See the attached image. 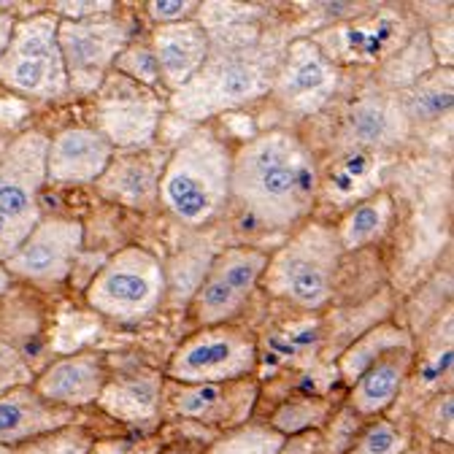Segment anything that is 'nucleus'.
<instances>
[{
	"label": "nucleus",
	"mask_w": 454,
	"mask_h": 454,
	"mask_svg": "<svg viewBox=\"0 0 454 454\" xmlns=\"http://www.w3.org/2000/svg\"><path fill=\"white\" fill-rule=\"evenodd\" d=\"M90 454H152V449L141 441H95Z\"/></svg>",
	"instance_id": "473e14b6"
},
{
	"label": "nucleus",
	"mask_w": 454,
	"mask_h": 454,
	"mask_svg": "<svg viewBox=\"0 0 454 454\" xmlns=\"http://www.w3.org/2000/svg\"><path fill=\"white\" fill-rule=\"evenodd\" d=\"M157 454H203V451L195 449L192 443H174V446H168V449H160Z\"/></svg>",
	"instance_id": "f704fd0d"
},
{
	"label": "nucleus",
	"mask_w": 454,
	"mask_h": 454,
	"mask_svg": "<svg viewBox=\"0 0 454 454\" xmlns=\"http://www.w3.org/2000/svg\"><path fill=\"white\" fill-rule=\"evenodd\" d=\"M57 22L60 20L51 12H38L17 22L6 51L0 54V84L33 100H60L71 92Z\"/></svg>",
	"instance_id": "423d86ee"
},
{
	"label": "nucleus",
	"mask_w": 454,
	"mask_h": 454,
	"mask_svg": "<svg viewBox=\"0 0 454 454\" xmlns=\"http://www.w3.org/2000/svg\"><path fill=\"white\" fill-rule=\"evenodd\" d=\"M395 216V203L387 192L371 195L365 200H360L357 206H352L340 224L335 227L338 244L344 252H355V249H365L373 241H379L387 227L392 224Z\"/></svg>",
	"instance_id": "4be33fe9"
},
{
	"label": "nucleus",
	"mask_w": 454,
	"mask_h": 454,
	"mask_svg": "<svg viewBox=\"0 0 454 454\" xmlns=\"http://www.w3.org/2000/svg\"><path fill=\"white\" fill-rule=\"evenodd\" d=\"M0 454H14V449H12V446H4V443H0Z\"/></svg>",
	"instance_id": "e433bc0d"
},
{
	"label": "nucleus",
	"mask_w": 454,
	"mask_h": 454,
	"mask_svg": "<svg viewBox=\"0 0 454 454\" xmlns=\"http://www.w3.org/2000/svg\"><path fill=\"white\" fill-rule=\"evenodd\" d=\"M165 103L154 90H146L130 79L120 82L108 76L98 90L95 130L114 146V152L149 149L162 120Z\"/></svg>",
	"instance_id": "9b49d317"
},
{
	"label": "nucleus",
	"mask_w": 454,
	"mask_h": 454,
	"mask_svg": "<svg viewBox=\"0 0 454 454\" xmlns=\"http://www.w3.org/2000/svg\"><path fill=\"white\" fill-rule=\"evenodd\" d=\"M257 401V384L249 379L224 384H174L162 387V409L206 425H247Z\"/></svg>",
	"instance_id": "4468645a"
},
{
	"label": "nucleus",
	"mask_w": 454,
	"mask_h": 454,
	"mask_svg": "<svg viewBox=\"0 0 454 454\" xmlns=\"http://www.w3.org/2000/svg\"><path fill=\"white\" fill-rule=\"evenodd\" d=\"M92 443H95L92 433L74 422L60 430H51L20 443L14 454H90Z\"/></svg>",
	"instance_id": "cd10ccee"
},
{
	"label": "nucleus",
	"mask_w": 454,
	"mask_h": 454,
	"mask_svg": "<svg viewBox=\"0 0 454 454\" xmlns=\"http://www.w3.org/2000/svg\"><path fill=\"white\" fill-rule=\"evenodd\" d=\"M98 406L128 425L152 422L162 409V379L157 373H141L106 384L98 397Z\"/></svg>",
	"instance_id": "412c9836"
},
{
	"label": "nucleus",
	"mask_w": 454,
	"mask_h": 454,
	"mask_svg": "<svg viewBox=\"0 0 454 454\" xmlns=\"http://www.w3.org/2000/svg\"><path fill=\"white\" fill-rule=\"evenodd\" d=\"M257 368V340L249 330L214 325L184 338L165 376L174 384H224L249 379Z\"/></svg>",
	"instance_id": "6e6552de"
},
{
	"label": "nucleus",
	"mask_w": 454,
	"mask_h": 454,
	"mask_svg": "<svg viewBox=\"0 0 454 454\" xmlns=\"http://www.w3.org/2000/svg\"><path fill=\"white\" fill-rule=\"evenodd\" d=\"M397 106L406 125H430L443 120L451 111V71L441 68L419 76Z\"/></svg>",
	"instance_id": "b1692460"
},
{
	"label": "nucleus",
	"mask_w": 454,
	"mask_h": 454,
	"mask_svg": "<svg viewBox=\"0 0 454 454\" xmlns=\"http://www.w3.org/2000/svg\"><path fill=\"white\" fill-rule=\"evenodd\" d=\"M149 46L154 51L162 87L174 95L206 63L208 46H211V30L198 20L174 22V25H157L154 33H152Z\"/></svg>",
	"instance_id": "dca6fc26"
},
{
	"label": "nucleus",
	"mask_w": 454,
	"mask_h": 454,
	"mask_svg": "<svg viewBox=\"0 0 454 454\" xmlns=\"http://www.w3.org/2000/svg\"><path fill=\"white\" fill-rule=\"evenodd\" d=\"M14 27H17V20H14L12 14H6V12H0V54L6 51V46H9V41H12Z\"/></svg>",
	"instance_id": "72a5a7b5"
},
{
	"label": "nucleus",
	"mask_w": 454,
	"mask_h": 454,
	"mask_svg": "<svg viewBox=\"0 0 454 454\" xmlns=\"http://www.w3.org/2000/svg\"><path fill=\"white\" fill-rule=\"evenodd\" d=\"M317 182L314 154L293 130H265L233 154L231 198L276 231L311 211Z\"/></svg>",
	"instance_id": "f257e3e1"
},
{
	"label": "nucleus",
	"mask_w": 454,
	"mask_h": 454,
	"mask_svg": "<svg viewBox=\"0 0 454 454\" xmlns=\"http://www.w3.org/2000/svg\"><path fill=\"white\" fill-rule=\"evenodd\" d=\"M340 254L344 249L338 244L335 227L309 222L273 257H268L260 284L270 295L301 309H322L333 295Z\"/></svg>",
	"instance_id": "20e7f679"
},
{
	"label": "nucleus",
	"mask_w": 454,
	"mask_h": 454,
	"mask_svg": "<svg viewBox=\"0 0 454 454\" xmlns=\"http://www.w3.org/2000/svg\"><path fill=\"white\" fill-rule=\"evenodd\" d=\"M114 146L95 130L74 125L49 138L46 146V182L54 184H95L111 157Z\"/></svg>",
	"instance_id": "2eb2a0df"
},
{
	"label": "nucleus",
	"mask_w": 454,
	"mask_h": 454,
	"mask_svg": "<svg viewBox=\"0 0 454 454\" xmlns=\"http://www.w3.org/2000/svg\"><path fill=\"white\" fill-rule=\"evenodd\" d=\"M227 25L231 33L219 30L211 35L208 57L200 71L168 100L184 120L203 122L214 114L262 98L273 87L284 51H273L270 41H260L257 35H239L236 20Z\"/></svg>",
	"instance_id": "f03ea898"
},
{
	"label": "nucleus",
	"mask_w": 454,
	"mask_h": 454,
	"mask_svg": "<svg viewBox=\"0 0 454 454\" xmlns=\"http://www.w3.org/2000/svg\"><path fill=\"white\" fill-rule=\"evenodd\" d=\"M335 87L338 66L330 60L327 51L311 38H298L284 49L270 92L290 114L306 117L333 98Z\"/></svg>",
	"instance_id": "ddd939ff"
},
{
	"label": "nucleus",
	"mask_w": 454,
	"mask_h": 454,
	"mask_svg": "<svg viewBox=\"0 0 454 454\" xmlns=\"http://www.w3.org/2000/svg\"><path fill=\"white\" fill-rule=\"evenodd\" d=\"M268 265V254L254 247H231L219 252L211 262L206 276L200 278L195 298H192V314L203 327L227 325L252 293L262 281Z\"/></svg>",
	"instance_id": "9d476101"
},
{
	"label": "nucleus",
	"mask_w": 454,
	"mask_h": 454,
	"mask_svg": "<svg viewBox=\"0 0 454 454\" xmlns=\"http://www.w3.org/2000/svg\"><path fill=\"white\" fill-rule=\"evenodd\" d=\"M401 125H406L401 106L384 98H363L349 114V133L360 144L392 141Z\"/></svg>",
	"instance_id": "393cba45"
},
{
	"label": "nucleus",
	"mask_w": 454,
	"mask_h": 454,
	"mask_svg": "<svg viewBox=\"0 0 454 454\" xmlns=\"http://www.w3.org/2000/svg\"><path fill=\"white\" fill-rule=\"evenodd\" d=\"M165 268L144 247H125L111 254L87 287V303L117 322L146 319L165 295Z\"/></svg>",
	"instance_id": "0eeeda50"
},
{
	"label": "nucleus",
	"mask_w": 454,
	"mask_h": 454,
	"mask_svg": "<svg viewBox=\"0 0 454 454\" xmlns=\"http://www.w3.org/2000/svg\"><path fill=\"white\" fill-rule=\"evenodd\" d=\"M411 347L414 344H411L409 330L397 327L392 322L376 325L365 335H360L355 344L338 357V373L352 387L379 357H384V355H389L395 349H411Z\"/></svg>",
	"instance_id": "5701e85b"
},
{
	"label": "nucleus",
	"mask_w": 454,
	"mask_h": 454,
	"mask_svg": "<svg viewBox=\"0 0 454 454\" xmlns=\"http://www.w3.org/2000/svg\"><path fill=\"white\" fill-rule=\"evenodd\" d=\"M114 12V4H63V6H54V17L60 20H87V17H98V14H108Z\"/></svg>",
	"instance_id": "2f4dec72"
},
{
	"label": "nucleus",
	"mask_w": 454,
	"mask_h": 454,
	"mask_svg": "<svg viewBox=\"0 0 454 454\" xmlns=\"http://www.w3.org/2000/svg\"><path fill=\"white\" fill-rule=\"evenodd\" d=\"M284 438L268 425H239L216 438L203 454H281Z\"/></svg>",
	"instance_id": "bb28decb"
},
{
	"label": "nucleus",
	"mask_w": 454,
	"mask_h": 454,
	"mask_svg": "<svg viewBox=\"0 0 454 454\" xmlns=\"http://www.w3.org/2000/svg\"><path fill=\"white\" fill-rule=\"evenodd\" d=\"M165 165V154L154 149H136L114 154L103 176L95 182L103 198L130 208H152L157 203V184Z\"/></svg>",
	"instance_id": "f3484780"
},
{
	"label": "nucleus",
	"mask_w": 454,
	"mask_h": 454,
	"mask_svg": "<svg viewBox=\"0 0 454 454\" xmlns=\"http://www.w3.org/2000/svg\"><path fill=\"white\" fill-rule=\"evenodd\" d=\"M84 241V227L76 219L49 216L33 227L22 247L4 262L9 276H20L38 287H54L68 278Z\"/></svg>",
	"instance_id": "f8f14e48"
},
{
	"label": "nucleus",
	"mask_w": 454,
	"mask_h": 454,
	"mask_svg": "<svg viewBox=\"0 0 454 454\" xmlns=\"http://www.w3.org/2000/svg\"><path fill=\"white\" fill-rule=\"evenodd\" d=\"M46 146L49 138L43 133L27 130L0 152V265L41 222Z\"/></svg>",
	"instance_id": "39448f33"
},
{
	"label": "nucleus",
	"mask_w": 454,
	"mask_h": 454,
	"mask_svg": "<svg viewBox=\"0 0 454 454\" xmlns=\"http://www.w3.org/2000/svg\"><path fill=\"white\" fill-rule=\"evenodd\" d=\"M108 384V371L103 357L82 352L51 363L35 381V392L43 401L60 409H79L98 403L103 387Z\"/></svg>",
	"instance_id": "a211bd4d"
},
{
	"label": "nucleus",
	"mask_w": 454,
	"mask_h": 454,
	"mask_svg": "<svg viewBox=\"0 0 454 454\" xmlns=\"http://www.w3.org/2000/svg\"><path fill=\"white\" fill-rule=\"evenodd\" d=\"M333 414V406L327 397H319V395H301V397H293V401L281 403L273 417H270V425L276 433H281L284 438H295V435H306L317 427H322Z\"/></svg>",
	"instance_id": "a878e982"
},
{
	"label": "nucleus",
	"mask_w": 454,
	"mask_h": 454,
	"mask_svg": "<svg viewBox=\"0 0 454 454\" xmlns=\"http://www.w3.org/2000/svg\"><path fill=\"white\" fill-rule=\"evenodd\" d=\"M114 71L122 74L125 79H130L136 84H141V87H146V90H154V92H157V87H162L154 51L149 43H133L130 41L120 51L117 60H114Z\"/></svg>",
	"instance_id": "c756f323"
},
{
	"label": "nucleus",
	"mask_w": 454,
	"mask_h": 454,
	"mask_svg": "<svg viewBox=\"0 0 454 454\" xmlns=\"http://www.w3.org/2000/svg\"><path fill=\"white\" fill-rule=\"evenodd\" d=\"M411 371V349H395L379 357L355 384L349 392V409L357 417H379L387 411L397 392H401L406 376Z\"/></svg>",
	"instance_id": "aec40b11"
},
{
	"label": "nucleus",
	"mask_w": 454,
	"mask_h": 454,
	"mask_svg": "<svg viewBox=\"0 0 454 454\" xmlns=\"http://www.w3.org/2000/svg\"><path fill=\"white\" fill-rule=\"evenodd\" d=\"M74 422L76 414L71 409L43 401L33 387H14L12 392L0 395V443L4 446L25 443Z\"/></svg>",
	"instance_id": "6ab92c4d"
},
{
	"label": "nucleus",
	"mask_w": 454,
	"mask_h": 454,
	"mask_svg": "<svg viewBox=\"0 0 454 454\" xmlns=\"http://www.w3.org/2000/svg\"><path fill=\"white\" fill-rule=\"evenodd\" d=\"M200 9L203 6L195 4V0H152V4H146V17L154 25H174L195 20Z\"/></svg>",
	"instance_id": "7c9ffc66"
},
{
	"label": "nucleus",
	"mask_w": 454,
	"mask_h": 454,
	"mask_svg": "<svg viewBox=\"0 0 454 454\" xmlns=\"http://www.w3.org/2000/svg\"><path fill=\"white\" fill-rule=\"evenodd\" d=\"M406 443L409 441L401 427H395L389 419H376L357 433L344 454H403Z\"/></svg>",
	"instance_id": "c85d7f7f"
},
{
	"label": "nucleus",
	"mask_w": 454,
	"mask_h": 454,
	"mask_svg": "<svg viewBox=\"0 0 454 454\" xmlns=\"http://www.w3.org/2000/svg\"><path fill=\"white\" fill-rule=\"evenodd\" d=\"M130 33L133 30L128 20L117 17V12L57 22V41H60L68 90L79 95L98 92L108 79L114 60L130 43Z\"/></svg>",
	"instance_id": "1a4fd4ad"
},
{
	"label": "nucleus",
	"mask_w": 454,
	"mask_h": 454,
	"mask_svg": "<svg viewBox=\"0 0 454 454\" xmlns=\"http://www.w3.org/2000/svg\"><path fill=\"white\" fill-rule=\"evenodd\" d=\"M233 152L208 130L195 128L165 157L157 203L187 227H203L216 219L231 200Z\"/></svg>",
	"instance_id": "7ed1b4c3"
},
{
	"label": "nucleus",
	"mask_w": 454,
	"mask_h": 454,
	"mask_svg": "<svg viewBox=\"0 0 454 454\" xmlns=\"http://www.w3.org/2000/svg\"><path fill=\"white\" fill-rule=\"evenodd\" d=\"M9 278H12V276L6 273V268H4V265H0V295L6 293V287H9Z\"/></svg>",
	"instance_id": "c9c22d12"
}]
</instances>
